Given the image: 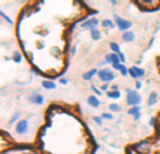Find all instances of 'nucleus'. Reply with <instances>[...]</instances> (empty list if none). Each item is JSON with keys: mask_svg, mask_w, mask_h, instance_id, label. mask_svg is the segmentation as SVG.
Masks as SVG:
<instances>
[{"mask_svg": "<svg viewBox=\"0 0 160 154\" xmlns=\"http://www.w3.org/2000/svg\"><path fill=\"white\" fill-rule=\"evenodd\" d=\"M114 22H115L117 28H118V30L121 31L122 34H124V32H127V31H129V28L132 27V24H133L132 21H129V20H125V18H122V17H119L118 14H114Z\"/></svg>", "mask_w": 160, "mask_h": 154, "instance_id": "1", "label": "nucleus"}, {"mask_svg": "<svg viewBox=\"0 0 160 154\" xmlns=\"http://www.w3.org/2000/svg\"><path fill=\"white\" fill-rule=\"evenodd\" d=\"M28 129H30V119H28V118L20 119V121L16 123V128H14V130H16V135H18V136L27 135Z\"/></svg>", "mask_w": 160, "mask_h": 154, "instance_id": "2", "label": "nucleus"}, {"mask_svg": "<svg viewBox=\"0 0 160 154\" xmlns=\"http://www.w3.org/2000/svg\"><path fill=\"white\" fill-rule=\"evenodd\" d=\"M97 76H98L100 81H102L104 84H105V83H111L114 79H117V75L111 69H108V67L98 70V75H97Z\"/></svg>", "mask_w": 160, "mask_h": 154, "instance_id": "3", "label": "nucleus"}, {"mask_svg": "<svg viewBox=\"0 0 160 154\" xmlns=\"http://www.w3.org/2000/svg\"><path fill=\"white\" fill-rule=\"evenodd\" d=\"M141 102H142V97L136 90H132L129 94H127V104L129 105L131 108L132 107H139Z\"/></svg>", "mask_w": 160, "mask_h": 154, "instance_id": "4", "label": "nucleus"}, {"mask_svg": "<svg viewBox=\"0 0 160 154\" xmlns=\"http://www.w3.org/2000/svg\"><path fill=\"white\" fill-rule=\"evenodd\" d=\"M98 24H100L98 20H97L96 17H91V18H87L86 21H83L82 24H80V28H82V30L91 31V30H96V28L98 27Z\"/></svg>", "mask_w": 160, "mask_h": 154, "instance_id": "5", "label": "nucleus"}, {"mask_svg": "<svg viewBox=\"0 0 160 154\" xmlns=\"http://www.w3.org/2000/svg\"><path fill=\"white\" fill-rule=\"evenodd\" d=\"M145 75H146V72H145V69H142V67H138V66L129 67V76L132 77V79H135V80L143 79Z\"/></svg>", "mask_w": 160, "mask_h": 154, "instance_id": "6", "label": "nucleus"}, {"mask_svg": "<svg viewBox=\"0 0 160 154\" xmlns=\"http://www.w3.org/2000/svg\"><path fill=\"white\" fill-rule=\"evenodd\" d=\"M28 101L35 104V105H42L44 104V95L39 93H32L30 97H28Z\"/></svg>", "mask_w": 160, "mask_h": 154, "instance_id": "7", "label": "nucleus"}, {"mask_svg": "<svg viewBox=\"0 0 160 154\" xmlns=\"http://www.w3.org/2000/svg\"><path fill=\"white\" fill-rule=\"evenodd\" d=\"M105 62L112 66V65H115V63H121V59H119V56L117 55V53L111 52V53H107V55H105Z\"/></svg>", "mask_w": 160, "mask_h": 154, "instance_id": "8", "label": "nucleus"}, {"mask_svg": "<svg viewBox=\"0 0 160 154\" xmlns=\"http://www.w3.org/2000/svg\"><path fill=\"white\" fill-rule=\"evenodd\" d=\"M122 41L127 42V44H131V42L135 41V32H132V31H127V32H124L121 35Z\"/></svg>", "mask_w": 160, "mask_h": 154, "instance_id": "9", "label": "nucleus"}, {"mask_svg": "<svg viewBox=\"0 0 160 154\" xmlns=\"http://www.w3.org/2000/svg\"><path fill=\"white\" fill-rule=\"evenodd\" d=\"M87 104L90 105V107H93V108H98L100 104H101V101H98V97L90 95V97L87 98Z\"/></svg>", "mask_w": 160, "mask_h": 154, "instance_id": "10", "label": "nucleus"}, {"mask_svg": "<svg viewBox=\"0 0 160 154\" xmlns=\"http://www.w3.org/2000/svg\"><path fill=\"white\" fill-rule=\"evenodd\" d=\"M96 75H98V70H97L96 67H93V69H90L88 72H86L84 75H83V80H86V81H90V80L93 79Z\"/></svg>", "mask_w": 160, "mask_h": 154, "instance_id": "11", "label": "nucleus"}, {"mask_svg": "<svg viewBox=\"0 0 160 154\" xmlns=\"http://www.w3.org/2000/svg\"><path fill=\"white\" fill-rule=\"evenodd\" d=\"M158 99H159L158 93H150L149 98H148V101H146V105H148V107H153V105L158 102Z\"/></svg>", "mask_w": 160, "mask_h": 154, "instance_id": "12", "label": "nucleus"}, {"mask_svg": "<svg viewBox=\"0 0 160 154\" xmlns=\"http://www.w3.org/2000/svg\"><path fill=\"white\" fill-rule=\"evenodd\" d=\"M42 87H44L45 90H55L56 83L51 81V80H42Z\"/></svg>", "mask_w": 160, "mask_h": 154, "instance_id": "13", "label": "nucleus"}, {"mask_svg": "<svg viewBox=\"0 0 160 154\" xmlns=\"http://www.w3.org/2000/svg\"><path fill=\"white\" fill-rule=\"evenodd\" d=\"M101 27L108 28V30H114L117 25H115V22H114L112 20H102V21H101Z\"/></svg>", "mask_w": 160, "mask_h": 154, "instance_id": "14", "label": "nucleus"}, {"mask_svg": "<svg viewBox=\"0 0 160 154\" xmlns=\"http://www.w3.org/2000/svg\"><path fill=\"white\" fill-rule=\"evenodd\" d=\"M101 31L100 30H91L90 31V36H91V39H93V41H100V39H101Z\"/></svg>", "mask_w": 160, "mask_h": 154, "instance_id": "15", "label": "nucleus"}, {"mask_svg": "<svg viewBox=\"0 0 160 154\" xmlns=\"http://www.w3.org/2000/svg\"><path fill=\"white\" fill-rule=\"evenodd\" d=\"M110 49L112 53H117V55H119L121 53V48H119V45L117 44V42H111L110 44Z\"/></svg>", "mask_w": 160, "mask_h": 154, "instance_id": "16", "label": "nucleus"}, {"mask_svg": "<svg viewBox=\"0 0 160 154\" xmlns=\"http://www.w3.org/2000/svg\"><path fill=\"white\" fill-rule=\"evenodd\" d=\"M11 59H13L14 63H21L22 62V55L18 52V51H16V52L13 53V56H11Z\"/></svg>", "mask_w": 160, "mask_h": 154, "instance_id": "17", "label": "nucleus"}, {"mask_svg": "<svg viewBox=\"0 0 160 154\" xmlns=\"http://www.w3.org/2000/svg\"><path fill=\"white\" fill-rule=\"evenodd\" d=\"M107 95H108V98H114V99L121 98V93H119V91H112V90H110V91L107 93Z\"/></svg>", "mask_w": 160, "mask_h": 154, "instance_id": "18", "label": "nucleus"}, {"mask_svg": "<svg viewBox=\"0 0 160 154\" xmlns=\"http://www.w3.org/2000/svg\"><path fill=\"white\" fill-rule=\"evenodd\" d=\"M138 113H141V107H132V108H129V111H128V115H131L132 118L135 115H138Z\"/></svg>", "mask_w": 160, "mask_h": 154, "instance_id": "19", "label": "nucleus"}, {"mask_svg": "<svg viewBox=\"0 0 160 154\" xmlns=\"http://www.w3.org/2000/svg\"><path fill=\"white\" fill-rule=\"evenodd\" d=\"M0 17H2V18H3V20H4V21H6V22H7V24H8V25H13V20H11V18H10V17H8V16H7V14H6V13H4V11H0Z\"/></svg>", "mask_w": 160, "mask_h": 154, "instance_id": "20", "label": "nucleus"}, {"mask_svg": "<svg viewBox=\"0 0 160 154\" xmlns=\"http://www.w3.org/2000/svg\"><path fill=\"white\" fill-rule=\"evenodd\" d=\"M108 108H110L111 112H119V111H121V105L114 104V102H112V104H110V107H108Z\"/></svg>", "mask_w": 160, "mask_h": 154, "instance_id": "21", "label": "nucleus"}, {"mask_svg": "<svg viewBox=\"0 0 160 154\" xmlns=\"http://www.w3.org/2000/svg\"><path fill=\"white\" fill-rule=\"evenodd\" d=\"M91 90H93V93H94V95H96V97H101L102 95V91L98 90V88H97L94 84H91Z\"/></svg>", "mask_w": 160, "mask_h": 154, "instance_id": "22", "label": "nucleus"}, {"mask_svg": "<svg viewBox=\"0 0 160 154\" xmlns=\"http://www.w3.org/2000/svg\"><path fill=\"white\" fill-rule=\"evenodd\" d=\"M20 116H21V112H16V113H14V115H13V118L10 119V122H8V123H10V125H13L14 122L17 121V119H20Z\"/></svg>", "mask_w": 160, "mask_h": 154, "instance_id": "23", "label": "nucleus"}, {"mask_svg": "<svg viewBox=\"0 0 160 154\" xmlns=\"http://www.w3.org/2000/svg\"><path fill=\"white\" fill-rule=\"evenodd\" d=\"M124 67H125L124 63H115V65H112V69H114V70H118V72H121Z\"/></svg>", "mask_w": 160, "mask_h": 154, "instance_id": "24", "label": "nucleus"}, {"mask_svg": "<svg viewBox=\"0 0 160 154\" xmlns=\"http://www.w3.org/2000/svg\"><path fill=\"white\" fill-rule=\"evenodd\" d=\"M102 119H107V121H114V116L111 115V113H108V112H105V113H102Z\"/></svg>", "mask_w": 160, "mask_h": 154, "instance_id": "25", "label": "nucleus"}, {"mask_svg": "<svg viewBox=\"0 0 160 154\" xmlns=\"http://www.w3.org/2000/svg\"><path fill=\"white\" fill-rule=\"evenodd\" d=\"M100 90H101V91H107V93H108V91L111 90V88H110V83H105V84H102Z\"/></svg>", "mask_w": 160, "mask_h": 154, "instance_id": "26", "label": "nucleus"}, {"mask_svg": "<svg viewBox=\"0 0 160 154\" xmlns=\"http://www.w3.org/2000/svg\"><path fill=\"white\" fill-rule=\"evenodd\" d=\"M93 121L96 122V123L101 125L102 123V116H93Z\"/></svg>", "mask_w": 160, "mask_h": 154, "instance_id": "27", "label": "nucleus"}, {"mask_svg": "<svg viewBox=\"0 0 160 154\" xmlns=\"http://www.w3.org/2000/svg\"><path fill=\"white\" fill-rule=\"evenodd\" d=\"M59 83H61V84H63V85H66L68 83H69V80H68V79H61V80H59Z\"/></svg>", "mask_w": 160, "mask_h": 154, "instance_id": "28", "label": "nucleus"}, {"mask_svg": "<svg viewBox=\"0 0 160 154\" xmlns=\"http://www.w3.org/2000/svg\"><path fill=\"white\" fill-rule=\"evenodd\" d=\"M118 56H119V59H121V63H125V55H124V53L121 52Z\"/></svg>", "mask_w": 160, "mask_h": 154, "instance_id": "29", "label": "nucleus"}, {"mask_svg": "<svg viewBox=\"0 0 160 154\" xmlns=\"http://www.w3.org/2000/svg\"><path fill=\"white\" fill-rule=\"evenodd\" d=\"M127 154H141V153H138L135 149H133V150L131 149V150H128V152H127Z\"/></svg>", "mask_w": 160, "mask_h": 154, "instance_id": "30", "label": "nucleus"}, {"mask_svg": "<svg viewBox=\"0 0 160 154\" xmlns=\"http://www.w3.org/2000/svg\"><path fill=\"white\" fill-rule=\"evenodd\" d=\"M153 42H155V38H152V39H150V42H149V45H148V49H149V48H152V45H153Z\"/></svg>", "mask_w": 160, "mask_h": 154, "instance_id": "31", "label": "nucleus"}, {"mask_svg": "<svg viewBox=\"0 0 160 154\" xmlns=\"http://www.w3.org/2000/svg\"><path fill=\"white\" fill-rule=\"evenodd\" d=\"M105 65H108V63L105 62V59H104V60H101V62L98 63V66H105Z\"/></svg>", "mask_w": 160, "mask_h": 154, "instance_id": "32", "label": "nucleus"}, {"mask_svg": "<svg viewBox=\"0 0 160 154\" xmlns=\"http://www.w3.org/2000/svg\"><path fill=\"white\" fill-rule=\"evenodd\" d=\"M111 90H112V91H118V85H117V84H112V87H111Z\"/></svg>", "mask_w": 160, "mask_h": 154, "instance_id": "33", "label": "nucleus"}, {"mask_svg": "<svg viewBox=\"0 0 160 154\" xmlns=\"http://www.w3.org/2000/svg\"><path fill=\"white\" fill-rule=\"evenodd\" d=\"M141 115H142V113H138V115H135V116H133V119H135V121H139V119H141Z\"/></svg>", "mask_w": 160, "mask_h": 154, "instance_id": "34", "label": "nucleus"}, {"mask_svg": "<svg viewBox=\"0 0 160 154\" xmlns=\"http://www.w3.org/2000/svg\"><path fill=\"white\" fill-rule=\"evenodd\" d=\"M155 121H156L155 118H150V125H152V126H155Z\"/></svg>", "mask_w": 160, "mask_h": 154, "instance_id": "35", "label": "nucleus"}, {"mask_svg": "<svg viewBox=\"0 0 160 154\" xmlns=\"http://www.w3.org/2000/svg\"><path fill=\"white\" fill-rule=\"evenodd\" d=\"M111 4H112V6H117V4H118V2H117V0H111Z\"/></svg>", "mask_w": 160, "mask_h": 154, "instance_id": "36", "label": "nucleus"}, {"mask_svg": "<svg viewBox=\"0 0 160 154\" xmlns=\"http://www.w3.org/2000/svg\"><path fill=\"white\" fill-rule=\"evenodd\" d=\"M141 87H142V83L138 81V83H136V88H141Z\"/></svg>", "mask_w": 160, "mask_h": 154, "instance_id": "37", "label": "nucleus"}, {"mask_svg": "<svg viewBox=\"0 0 160 154\" xmlns=\"http://www.w3.org/2000/svg\"><path fill=\"white\" fill-rule=\"evenodd\" d=\"M21 154H32V153H21Z\"/></svg>", "mask_w": 160, "mask_h": 154, "instance_id": "38", "label": "nucleus"}]
</instances>
